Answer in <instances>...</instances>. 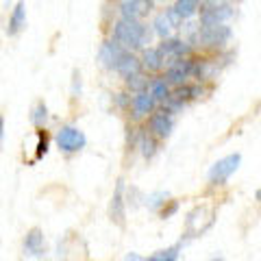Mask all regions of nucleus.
I'll return each mask as SVG.
<instances>
[{"instance_id": "obj_14", "label": "nucleus", "mask_w": 261, "mask_h": 261, "mask_svg": "<svg viewBox=\"0 0 261 261\" xmlns=\"http://www.w3.org/2000/svg\"><path fill=\"white\" fill-rule=\"evenodd\" d=\"M24 252L31 257H39L44 255V231L42 228H31L24 238Z\"/></svg>"}, {"instance_id": "obj_28", "label": "nucleus", "mask_w": 261, "mask_h": 261, "mask_svg": "<svg viewBox=\"0 0 261 261\" xmlns=\"http://www.w3.org/2000/svg\"><path fill=\"white\" fill-rule=\"evenodd\" d=\"M137 196H140V190H137V187H130V190H128V205H130V207H137V205H140Z\"/></svg>"}, {"instance_id": "obj_32", "label": "nucleus", "mask_w": 261, "mask_h": 261, "mask_svg": "<svg viewBox=\"0 0 261 261\" xmlns=\"http://www.w3.org/2000/svg\"><path fill=\"white\" fill-rule=\"evenodd\" d=\"M3 137H5V118L0 113V146H3Z\"/></svg>"}, {"instance_id": "obj_15", "label": "nucleus", "mask_w": 261, "mask_h": 261, "mask_svg": "<svg viewBox=\"0 0 261 261\" xmlns=\"http://www.w3.org/2000/svg\"><path fill=\"white\" fill-rule=\"evenodd\" d=\"M130 107H133V116L135 118H142V116H148V113L154 111L157 102L148 92H142V94H135L133 100H130Z\"/></svg>"}, {"instance_id": "obj_25", "label": "nucleus", "mask_w": 261, "mask_h": 261, "mask_svg": "<svg viewBox=\"0 0 261 261\" xmlns=\"http://www.w3.org/2000/svg\"><path fill=\"white\" fill-rule=\"evenodd\" d=\"M126 85H128V89H130V92H135V94H142V92H148V85H150V81L146 79L144 74H137V76H133V79H128V81H126Z\"/></svg>"}, {"instance_id": "obj_2", "label": "nucleus", "mask_w": 261, "mask_h": 261, "mask_svg": "<svg viewBox=\"0 0 261 261\" xmlns=\"http://www.w3.org/2000/svg\"><path fill=\"white\" fill-rule=\"evenodd\" d=\"M216 222V207L209 205V202H202V205L194 207L190 214H187L185 218V235L187 238H198V235H202L207 231V228H211Z\"/></svg>"}, {"instance_id": "obj_19", "label": "nucleus", "mask_w": 261, "mask_h": 261, "mask_svg": "<svg viewBox=\"0 0 261 261\" xmlns=\"http://www.w3.org/2000/svg\"><path fill=\"white\" fill-rule=\"evenodd\" d=\"M148 94L154 98V102H166L168 98H170V85L166 83V79H154L150 81V85H148Z\"/></svg>"}, {"instance_id": "obj_7", "label": "nucleus", "mask_w": 261, "mask_h": 261, "mask_svg": "<svg viewBox=\"0 0 261 261\" xmlns=\"http://www.w3.org/2000/svg\"><path fill=\"white\" fill-rule=\"evenodd\" d=\"M157 50L163 55V59L181 61V59H187V57L192 55L194 48L187 44L185 39H181V37H168V39H163ZM172 61H170V63H172Z\"/></svg>"}, {"instance_id": "obj_26", "label": "nucleus", "mask_w": 261, "mask_h": 261, "mask_svg": "<svg viewBox=\"0 0 261 261\" xmlns=\"http://www.w3.org/2000/svg\"><path fill=\"white\" fill-rule=\"evenodd\" d=\"M46 152H48V133H46V130H37V152H35V159H42Z\"/></svg>"}, {"instance_id": "obj_16", "label": "nucleus", "mask_w": 261, "mask_h": 261, "mask_svg": "<svg viewBox=\"0 0 261 261\" xmlns=\"http://www.w3.org/2000/svg\"><path fill=\"white\" fill-rule=\"evenodd\" d=\"M140 63H142L144 70H148V72H159L163 65H166V59H163V55L157 50V48H144Z\"/></svg>"}, {"instance_id": "obj_9", "label": "nucleus", "mask_w": 261, "mask_h": 261, "mask_svg": "<svg viewBox=\"0 0 261 261\" xmlns=\"http://www.w3.org/2000/svg\"><path fill=\"white\" fill-rule=\"evenodd\" d=\"M150 135L152 137H159V140H166V137H170V133H172L174 128V118L170 116V113L166 111H157L150 116Z\"/></svg>"}, {"instance_id": "obj_1", "label": "nucleus", "mask_w": 261, "mask_h": 261, "mask_svg": "<svg viewBox=\"0 0 261 261\" xmlns=\"http://www.w3.org/2000/svg\"><path fill=\"white\" fill-rule=\"evenodd\" d=\"M152 39V29L142 22H130V20H118L113 27V42H118L126 53L146 48Z\"/></svg>"}, {"instance_id": "obj_10", "label": "nucleus", "mask_w": 261, "mask_h": 261, "mask_svg": "<svg viewBox=\"0 0 261 261\" xmlns=\"http://www.w3.org/2000/svg\"><path fill=\"white\" fill-rule=\"evenodd\" d=\"M109 216H111V220L118 226H124V222H126V211H124V181H122V178H118L116 190H113Z\"/></svg>"}, {"instance_id": "obj_31", "label": "nucleus", "mask_w": 261, "mask_h": 261, "mask_svg": "<svg viewBox=\"0 0 261 261\" xmlns=\"http://www.w3.org/2000/svg\"><path fill=\"white\" fill-rule=\"evenodd\" d=\"M81 92V76H79V72H74V96Z\"/></svg>"}, {"instance_id": "obj_27", "label": "nucleus", "mask_w": 261, "mask_h": 261, "mask_svg": "<svg viewBox=\"0 0 261 261\" xmlns=\"http://www.w3.org/2000/svg\"><path fill=\"white\" fill-rule=\"evenodd\" d=\"M176 209H178V202H176V200H170V207L161 211V218H163V220H166V218H172V216L176 214Z\"/></svg>"}, {"instance_id": "obj_6", "label": "nucleus", "mask_w": 261, "mask_h": 261, "mask_svg": "<svg viewBox=\"0 0 261 261\" xmlns=\"http://www.w3.org/2000/svg\"><path fill=\"white\" fill-rule=\"evenodd\" d=\"M85 144L87 137L76 126H61L59 133H57V146L63 152H79L81 148H85Z\"/></svg>"}, {"instance_id": "obj_3", "label": "nucleus", "mask_w": 261, "mask_h": 261, "mask_svg": "<svg viewBox=\"0 0 261 261\" xmlns=\"http://www.w3.org/2000/svg\"><path fill=\"white\" fill-rule=\"evenodd\" d=\"M231 29L226 27V24H218V27H200L196 29V33L192 35V39L187 44H190L192 48L194 46H209V48H218V46H224L228 44V39H231Z\"/></svg>"}, {"instance_id": "obj_18", "label": "nucleus", "mask_w": 261, "mask_h": 261, "mask_svg": "<svg viewBox=\"0 0 261 261\" xmlns=\"http://www.w3.org/2000/svg\"><path fill=\"white\" fill-rule=\"evenodd\" d=\"M174 13V18L183 24V20L192 18V15L198 11V3H194V0H178V3L172 5V9H170Z\"/></svg>"}, {"instance_id": "obj_29", "label": "nucleus", "mask_w": 261, "mask_h": 261, "mask_svg": "<svg viewBox=\"0 0 261 261\" xmlns=\"http://www.w3.org/2000/svg\"><path fill=\"white\" fill-rule=\"evenodd\" d=\"M128 102H130V96L128 94H118V105H120V107H126Z\"/></svg>"}, {"instance_id": "obj_17", "label": "nucleus", "mask_w": 261, "mask_h": 261, "mask_svg": "<svg viewBox=\"0 0 261 261\" xmlns=\"http://www.w3.org/2000/svg\"><path fill=\"white\" fill-rule=\"evenodd\" d=\"M24 27H27V9H24L22 3H18L9 18V29H7V33H9V35H18Z\"/></svg>"}, {"instance_id": "obj_8", "label": "nucleus", "mask_w": 261, "mask_h": 261, "mask_svg": "<svg viewBox=\"0 0 261 261\" xmlns=\"http://www.w3.org/2000/svg\"><path fill=\"white\" fill-rule=\"evenodd\" d=\"M192 63H194V61H190V59L172 61V63L168 65V70H166V76H163V79H166V83H168V85L172 83V85L181 87L185 81L192 76Z\"/></svg>"}, {"instance_id": "obj_21", "label": "nucleus", "mask_w": 261, "mask_h": 261, "mask_svg": "<svg viewBox=\"0 0 261 261\" xmlns=\"http://www.w3.org/2000/svg\"><path fill=\"white\" fill-rule=\"evenodd\" d=\"M178 250H181V244H174V246H170L166 250L154 252L152 257L144 259V261H178Z\"/></svg>"}, {"instance_id": "obj_4", "label": "nucleus", "mask_w": 261, "mask_h": 261, "mask_svg": "<svg viewBox=\"0 0 261 261\" xmlns=\"http://www.w3.org/2000/svg\"><path fill=\"white\" fill-rule=\"evenodd\" d=\"M200 11V27H218L224 24L231 15H235V9L228 3H202L198 5Z\"/></svg>"}, {"instance_id": "obj_5", "label": "nucleus", "mask_w": 261, "mask_h": 261, "mask_svg": "<svg viewBox=\"0 0 261 261\" xmlns=\"http://www.w3.org/2000/svg\"><path fill=\"white\" fill-rule=\"evenodd\" d=\"M240 163H242V154L240 152H233V154H228V157H224V159H218L214 166L209 168V174H207L209 181L214 185H222L226 178L240 168Z\"/></svg>"}, {"instance_id": "obj_30", "label": "nucleus", "mask_w": 261, "mask_h": 261, "mask_svg": "<svg viewBox=\"0 0 261 261\" xmlns=\"http://www.w3.org/2000/svg\"><path fill=\"white\" fill-rule=\"evenodd\" d=\"M124 261H144V257L137 255V252H128V255L124 257Z\"/></svg>"}, {"instance_id": "obj_13", "label": "nucleus", "mask_w": 261, "mask_h": 261, "mask_svg": "<svg viewBox=\"0 0 261 261\" xmlns=\"http://www.w3.org/2000/svg\"><path fill=\"white\" fill-rule=\"evenodd\" d=\"M152 3H137V0H126V3H120V13L122 20H130V22H140L142 13L150 11Z\"/></svg>"}, {"instance_id": "obj_23", "label": "nucleus", "mask_w": 261, "mask_h": 261, "mask_svg": "<svg viewBox=\"0 0 261 261\" xmlns=\"http://www.w3.org/2000/svg\"><path fill=\"white\" fill-rule=\"evenodd\" d=\"M46 120H48V107H46V102L44 100H39L35 107H33V113H31V122L35 126L42 128L46 124Z\"/></svg>"}, {"instance_id": "obj_12", "label": "nucleus", "mask_w": 261, "mask_h": 261, "mask_svg": "<svg viewBox=\"0 0 261 261\" xmlns=\"http://www.w3.org/2000/svg\"><path fill=\"white\" fill-rule=\"evenodd\" d=\"M124 53H126V50H124V48H122L118 42L109 39V42H105V44L100 46V50H98V61H100V65H105V68L113 70L116 61H118Z\"/></svg>"}, {"instance_id": "obj_22", "label": "nucleus", "mask_w": 261, "mask_h": 261, "mask_svg": "<svg viewBox=\"0 0 261 261\" xmlns=\"http://www.w3.org/2000/svg\"><path fill=\"white\" fill-rule=\"evenodd\" d=\"M152 31L157 33V35L161 37V39H168L170 37V31H172V24H170V20L166 18V13H159L157 18H154V22H152Z\"/></svg>"}, {"instance_id": "obj_24", "label": "nucleus", "mask_w": 261, "mask_h": 261, "mask_svg": "<svg viewBox=\"0 0 261 261\" xmlns=\"http://www.w3.org/2000/svg\"><path fill=\"white\" fill-rule=\"evenodd\" d=\"M166 198H170V194H168V192H163V190L152 192V194H148V198H146V205H148L150 211H157L161 205H166V202H168Z\"/></svg>"}, {"instance_id": "obj_20", "label": "nucleus", "mask_w": 261, "mask_h": 261, "mask_svg": "<svg viewBox=\"0 0 261 261\" xmlns=\"http://www.w3.org/2000/svg\"><path fill=\"white\" fill-rule=\"evenodd\" d=\"M140 148H142V154L146 159H150L154 152H157V142H154V137L148 133V130H142L140 133Z\"/></svg>"}, {"instance_id": "obj_33", "label": "nucleus", "mask_w": 261, "mask_h": 261, "mask_svg": "<svg viewBox=\"0 0 261 261\" xmlns=\"http://www.w3.org/2000/svg\"><path fill=\"white\" fill-rule=\"evenodd\" d=\"M211 261H224L222 257H214V259H211Z\"/></svg>"}, {"instance_id": "obj_11", "label": "nucleus", "mask_w": 261, "mask_h": 261, "mask_svg": "<svg viewBox=\"0 0 261 261\" xmlns=\"http://www.w3.org/2000/svg\"><path fill=\"white\" fill-rule=\"evenodd\" d=\"M113 70H116L120 76H124V79L128 81V79L137 76V74H142V63H140V59H137L133 53H124V55H122L120 59L116 61Z\"/></svg>"}]
</instances>
